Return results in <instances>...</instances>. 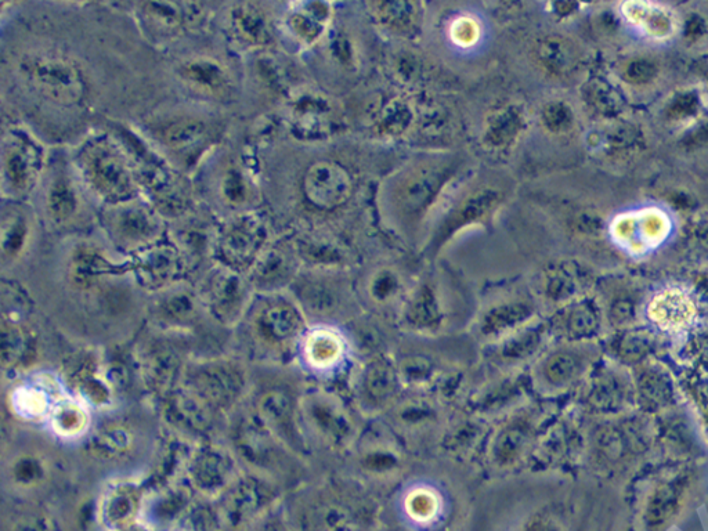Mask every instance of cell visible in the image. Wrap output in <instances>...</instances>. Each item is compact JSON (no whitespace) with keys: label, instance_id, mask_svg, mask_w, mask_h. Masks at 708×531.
Returning a JSON list of instances; mask_svg holds the SVG:
<instances>
[{"label":"cell","instance_id":"1","mask_svg":"<svg viewBox=\"0 0 708 531\" xmlns=\"http://www.w3.org/2000/svg\"><path fill=\"white\" fill-rule=\"evenodd\" d=\"M234 330L233 353L254 367L278 368L287 367L298 357L307 332L299 307L277 295L249 305Z\"/></svg>","mask_w":708,"mask_h":531},{"label":"cell","instance_id":"2","mask_svg":"<svg viewBox=\"0 0 708 531\" xmlns=\"http://www.w3.org/2000/svg\"><path fill=\"white\" fill-rule=\"evenodd\" d=\"M251 392L245 406L259 419L267 431L296 457L309 454V443L299 417L301 390L290 379L283 378L278 367H254Z\"/></svg>","mask_w":708,"mask_h":531},{"label":"cell","instance_id":"3","mask_svg":"<svg viewBox=\"0 0 708 531\" xmlns=\"http://www.w3.org/2000/svg\"><path fill=\"white\" fill-rule=\"evenodd\" d=\"M252 378L251 364L236 353H227L208 359H191L180 385L227 421L247 400Z\"/></svg>","mask_w":708,"mask_h":531},{"label":"cell","instance_id":"4","mask_svg":"<svg viewBox=\"0 0 708 531\" xmlns=\"http://www.w3.org/2000/svg\"><path fill=\"white\" fill-rule=\"evenodd\" d=\"M223 437L244 471L266 476L278 484L284 476L292 475L294 462L301 460L278 442L245 404L227 419Z\"/></svg>","mask_w":708,"mask_h":531},{"label":"cell","instance_id":"5","mask_svg":"<svg viewBox=\"0 0 708 531\" xmlns=\"http://www.w3.org/2000/svg\"><path fill=\"white\" fill-rule=\"evenodd\" d=\"M133 354L140 384L157 403L180 385L191 360L190 341L179 335L158 332L137 345Z\"/></svg>","mask_w":708,"mask_h":531},{"label":"cell","instance_id":"6","mask_svg":"<svg viewBox=\"0 0 708 531\" xmlns=\"http://www.w3.org/2000/svg\"><path fill=\"white\" fill-rule=\"evenodd\" d=\"M299 417L307 443L313 440L327 449L341 451L356 437V424L349 411L339 397L327 390L302 392Z\"/></svg>","mask_w":708,"mask_h":531},{"label":"cell","instance_id":"7","mask_svg":"<svg viewBox=\"0 0 708 531\" xmlns=\"http://www.w3.org/2000/svg\"><path fill=\"white\" fill-rule=\"evenodd\" d=\"M244 472L225 437L195 444L187 462L184 480L195 494L218 500Z\"/></svg>","mask_w":708,"mask_h":531},{"label":"cell","instance_id":"8","mask_svg":"<svg viewBox=\"0 0 708 531\" xmlns=\"http://www.w3.org/2000/svg\"><path fill=\"white\" fill-rule=\"evenodd\" d=\"M147 436L142 428L126 415H111L93 425L92 432L82 442L83 454L104 467L126 465L144 451Z\"/></svg>","mask_w":708,"mask_h":531},{"label":"cell","instance_id":"9","mask_svg":"<svg viewBox=\"0 0 708 531\" xmlns=\"http://www.w3.org/2000/svg\"><path fill=\"white\" fill-rule=\"evenodd\" d=\"M21 75L35 92L54 103L77 104L86 92L81 70L60 56H32L21 63Z\"/></svg>","mask_w":708,"mask_h":531},{"label":"cell","instance_id":"10","mask_svg":"<svg viewBox=\"0 0 708 531\" xmlns=\"http://www.w3.org/2000/svg\"><path fill=\"white\" fill-rule=\"evenodd\" d=\"M68 395L63 378L53 372H34L20 379L7 392V407L18 421L30 425L48 424L54 404Z\"/></svg>","mask_w":708,"mask_h":531},{"label":"cell","instance_id":"11","mask_svg":"<svg viewBox=\"0 0 708 531\" xmlns=\"http://www.w3.org/2000/svg\"><path fill=\"white\" fill-rule=\"evenodd\" d=\"M81 165L85 179L104 200L121 204L135 194L128 166L106 142L89 144L83 151Z\"/></svg>","mask_w":708,"mask_h":531},{"label":"cell","instance_id":"12","mask_svg":"<svg viewBox=\"0 0 708 531\" xmlns=\"http://www.w3.org/2000/svg\"><path fill=\"white\" fill-rule=\"evenodd\" d=\"M278 487L277 482L266 476L244 471L236 483L218 498L220 515L230 527L247 523L273 504L278 496Z\"/></svg>","mask_w":708,"mask_h":531},{"label":"cell","instance_id":"13","mask_svg":"<svg viewBox=\"0 0 708 531\" xmlns=\"http://www.w3.org/2000/svg\"><path fill=\"white\" fill-rule=\"evenodd\" d=\"M249 287V283L241 280L240 273L225 266L209 277L202 299L216 323L226 328H236L241 323L251 305Z\"/></svg>","mask_w":708,"mask_h":531},{"label":"cell","instance_id":"14","mask_svg":"<svg viewBox=\"0 0 708 531\" xmlns=\"http://www.w3.org/2000/svg\"><path fill=\"white\" fill-rule=\"evenodd\" d=\"M265 238V227L256 216H241L220 237V262L234 272H249L259 259Z\"/></svg>","mask_w":708,"mask_h":531},{"label":"cell","instance_id":"15","mask_svg":"<svg viewBox=\"0 0 708 531\" xmlns=\"http://www.w3.org/2000/svg\"><path fill=\"white\" fill-rule=\"evenodd\" d=\"M147 491L143 480H115L99 502V520L108 531L125 529L142 518Z\"/></svg>","mask_w":708,"mask_h":531},{"label":"cell","instance_id":"16","mask_svg":"<svg viewBox=\"0 0 708 531\" xmlns=\"http://www.w3.org/2000/svg\"><path fill=\"white\" fill-rule=\"evenodd\" d=\"M54 476V461L41 447L14 450L3 462V479L20 493H32L48 486Z\"/></svg>","mask_w":708,"mask_h":531},{"label":"cell","instance_id":"17","mask_svg":"<svg viewBox=\"0 0 708 531\" xmlns=\"http://www.w3.org/2000/svg\"><path fill=\"white\" fill-rule=\"evenodd\" d=\"M400 382L399 371L388 360L368 361L357 377L356 393L360 407L368 413L385 410L399 395Z\"/></svg>","mask_w":708,"mask_h":531},{"label":"cell","instance_id":"18","mask_svg":"<svg viewBox=\"0 0 708 531\" xmlns=\"http://www.w3.org/2000/svg\"><path fill=\"white\" fill-rule=\"evenodd\" d=\"M39 353L35 331L25 323L20 313H3L2 367L9 374H25L34 366Z\"/></svg>","mask_w":708,"mask_h":531},{"label":"cell","instance_id":"19","mask_svg":"<svg viewBox=\"0 0 708 531\" xmlns=\"http://www.w3.org/2000/svg\"><path fill=\"white\" fill-rule=\"evenodd\" d=\"M348 343L338 331L317 327L306 332L299 346L298 359L316 374H328L342 366Z\"/></svg>","mask_w":708,"mask_h":531},{"label":"cell","instance_id":"20","mask_svg":"<svg viewBox=\"0 0 708 531\" xmlns=\"http://www.w3.org/2000/svg\"><path fill=\"white\" fill-rule=\"evenodd\" d=\"M93 413L88 404L68 393L54 404L46 426L61 443H82L95 425Z\"/></svg>","mask_w":708,"mask_h":531},{"label":"cell","instance_id":"21","mask_svg":"<svg viewBox=\"0 0 708 531\" xmlns=\"http://www.w3.org/2000/svg\"><path fill=\"white\" fill-rule=\"evenodd\" d=\"M193 494V489L184 479L151 491L147 493L140 520L154 530L155 527L171 525L189 509Z\"/></svg>","mask_w":708,"mask_h":531},{"label":"cell","instance_id":"22","mask_svg":"<svg viewBox=\"0 0 708 531\" xmlns=\"http://www.w3.org/2000/svg\"><path fill=\"white\" fill-rule=\"evenodd\" d=\"M349 177L334 164H317L305 177V193L313 204L323 208L335 207L348 197Z\"/></svg>","mask_w":708,"mask_h":531},{"label":"cell","instance_id":"23","mask_svg":"<svg viewBox=\"0 0 708 531\" xmlns=\"http://www.w3.org/2000/svg\"><path fill=\"white\" fill-rule=\"evenodd\" d=\"M198 316L197 301L189 292L177 291L164 296L154 307V324L164 334H189Z\"/></svg>","mask_w":708,"mask_h":531},{"label":"cell","instance_id":"24","mask_svg":"<svg viewBox=\"0 0 708 531\" xmlns=\"http://www.w3.org/2000/svg\"><path fill=\"white\" fill-rule=\"evenodd\" d=\"M38 150L21 137H14L3 151V179L14 193L30 189L38 172Z\"/></svg>","mask_w":708,"mask_h":531},{"label":"cell","instance_id":"25","mask_svg":"<svg viewBox=\"0 0 708 531\" xmlns=\"http://www.w3.org/2000/svg\"><path fill=\"white\" fill-rule=\"evenodd\" d=\"M135 272L144 287L164 290L180 272L179 258L172 249L155 248L137 259Z\"/></svg>","mask_w":708,"mask_h":531},{"label":"cell","instance_id":"26","mask_svg":"<svg viewBox=\"0 0 708 531\" xmlns=\"http://www.w3.org/2000/svg\"><path fill=\"white\" fill-rule=\"evenodd\" d=\"M525 419L509 422L491 442L490 454L496 467L504 469L518 464L530 443L531 428Z\"/></svg>","mask_w":708,"mask_h":531},{"label":"cell","instance_id":"27","mask_svg":"<svg viewBox=\"0 0 708 531\" xmlns=\"http://www.w3.org/2000/svg\"><path fill=\"white\" fill-rule=\"evenodd\" d=\"M357 465L367 476H395L403 467V457L388 440H370L361 444Z\"/></svg>","mask_w":708,"mask_h":531},{"label":"cell","instance_id":"28","mask_svg":"<svg viewBox=\"0 0 708 531\" xmlns=\"http://www.w3.org/2000/svg\"><path fill=\"white\" fill-rule=\"evenodd\" d=\"M695 307L685 295L675 291L663 292L649 306L650 319L663 330L674 331L685 327L692 320Z\"/></svg>","mask_w":708,"mask_h":531},{"label":"cell","instance_id":"29","mask_svg":"<svg viewBox=\"0 0 708 531\" xmlns=\"http://www.w3.org/2000/svg\"><path fill=\"white\" fill-rule=\"evenodd\" d=\"M179 74L190 86L208 95H222L229 88V74L215 60L186 61L180 67Z\"/></svg>","mask_w":708,"mask_h":531},{"label":"cell","instance_id":"30","mask_svg":"<svg viewBox=\"0 0 708 531\" xmlns=\"http://www.w3.org/2000/svg\"><path fill=\"white\" fill-rule=\"evenodd\" d=\"M291 276L290 260L281 252L270 251L260 255L249 270L248 283L254 290L270 292L278 290Z\"/></svg>","mask_w":708,"mask_h":531},{"label":"cell","instance_id":"31","mask_svg":"<svg viewBox=\"0 0 708 531\" xmlns=\"http://www.w3.org/2000/svg\"><path fill=\"white\" fill-rule=\"evenodd\" d=\"M231 27L234 34L248 45H265L270 38L269 23L265 14L258 6L251 3H244L233 9Z\"/></svg>","mask_w":708,"mask_h":531},{"label":"cell","instance_id":"32","mask_svg":"<svg viewBox=\"0 0 708 531\" xmlns=\"http://www.w3.org/2000/svg\"><path fill=\"white\" fill-rule=\"evenodd\" d=\"M537 349V339L531 330L512 332L500 342L493 343L491 360L498 367H516L529 360Z\"/></svg>","mask_w":708,"mask_h":531},{"label":"cell","instance_id":"33","mask_svg":"<svg viewBox=\"0 0 708 531\" xmlns=\"http://www.w3.org/2000/svg\"><path fill=\"white\" fill-rule=\"evenodd\" d=\"M119 240L126 245H142L150 241L157 231V223L143 208H126L115 219Z\"/></svg>","mask_w":708,"mask_h":531},{"label":"cell","instance_id":"34","mask_svg":"<svg viewBox=\"0 0 708 531\" xmlns=\"http://www.w3.org/2000/svg\"><path fill=\"white\" fill-rule=\"evenodd\" d=\"M207 135V126L197 119H179L162 130V139L175 151H187L197 146Z\"/></svg>","mask_w":708,"mask_h":531},{"label":"cell","instance_id":"35","mask_svg":"<svg viewBox=\"0 0 708 531\" xmlns=\"http://www.w3.org/2000/svg\"><path fill=\"white\" fill-rule=\"evenodd\" d=\"M395 418L397 424L402 425L403 428L418 431V429L429 428L435 424L439 413H437L435 404L417 397V399L406 400V402L399 404L395 411Z\"/></svg>","mask_w":708,"mask_h":531},{"label":"cell","instance_id":"36","mask_svg":"<svg viewBox=\"0 0 708 531\" xmlns=\"http://www.w3.org/2000/svg\"><path fill=\"white\" fill-rule=\"evenodd\" d=\"M48 209L57 222H65L78 209V198L74 187L63 176L57 177L50 184L48 193Z\"/></svg>","mask_w":708,"mask_h":531},{"label":"cell","instance_id":"37","mask_svg":"<svg viewBox=\"0 0 708 531\" xmlns=\"http://www.w3.org/2000/svg\"><path fill=\"white\" fill-rule=\"evenodd\" d=\"M139 179H142L143 184H146L148 190L154 195L161 197L162 202L169 200V204H173L172 195L175 194L173 187V176L164 165L158 164L154 160H146L139 162Z\"/></svg>","mask_w":708,"mask_h":531},{"label":"cell","instance_id":"38","mask_svg":"<svg viewBox=\"0 0 708 531\" xmlns=\"http://www.w3.org/2000/svg\"><path fill=\"white\" fill-rule=\"evenodd\" d=\"M28 240L27 222L21 216H10L2 227V252L5 259H16Z\"/></svg>","mask_w":708,"mask_h":531},{"label":"cell","instance_id":"39","mask_svg":"<svg viewBox=\"0 0 708 531\" xmlns=\"http://www.w3.org/2000/svg\"><path fill=\"white\" fill-rule=\"evenodd\" d=\"M143 9L148 20L162 30H176L182 24L183 12L175 3L151 2L143 5Z\"/></svg>","mask_w":708,"mask_h":531},{"label":"cell","instance_id":"40","mask_svg":"<svg viewBox=\"0 0 708 531\" xmlns=\"http://www.w3.org/2000/svg\"><path fill=\"white\" fill-rule=\"evenodd\" d=\"M247 191V184L240 172H227L225 180H223V194H225L226 200L233 202V204H240L247 197Z\"/></svg>","mask_w":708,"mask_h":531},{"label":"cell","instance_id":"41","mask_svg":"<svg viewBox=\"0 0 708 531\" xmlns=\"http://www.w3.org/2000/svg\"><path fill=\"white\" fill-rule=\"evenodd\" d=\"M397 283L395 278L390 276V274H382L381 277L377 278L372 284V295L378 301H385L390 295L395 294Z\"/></svg>","mask_w":708,"mask_h":531},{"label":"cell","instance_id":"42","mask_svg":"<svg viewBox=\"0 0 708 531\" xmlns=\"http://www.w3.org/2000/svg\"><path fill=\"white\" fill-rule=\"evenodd\" d=\"M117 531H155V530L151 529V527L146 525V523L142 522V520H139V522L133 523V525H130L128 527H125V529H121V530H117Z\"/></svg>","mask_w":708,"mask_h":531}]
</instances>
